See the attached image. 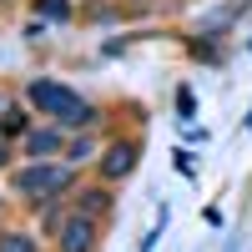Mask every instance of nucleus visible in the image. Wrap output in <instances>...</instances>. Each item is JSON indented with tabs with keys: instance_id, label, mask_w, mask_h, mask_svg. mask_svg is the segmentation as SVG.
<instances>
[{
	"instance_id": "obj_1",
	"label": "nucleus",
	"mask_w": 252,
	"mask_h": 252,
	"mask_svg": "<svg viewBox=\"0 0 252 252\" xmlns=\"http://www.w3.org/2000/svg\"><path fill=\"white\" fill-rule=\"evenodd\" d=\"M26 101L40 111V116H56L61 126H91L96 121V106L81 101L76 91H66L61 81H31L26 86Z\"/></svg>"
},
{
	"instance_id": "obj_2",
	"label": "nucleus",
	"mask_w": 252,
	"mask_h": 252,
	"mask_svg": "<svg viewBox=\"0 0 252 252\" xmlns=\"http://www.w3.org/2000/svg\"><path fill=\"white\" fill-rule=\"evenodd\" d=\"M71 187V166H61V161H31L26 172H15V192L26 197V202H56L61 192Z\"/></svg>"
},
{
	"instance_id": "obj_3",
	"label": "nucleus",
	"mask_w": 252,
	"mask_h": 252,
	"mask_svg": "<svg viewBox=\"0 0 252 252\" xmlns=\"http://www.w3.org/2000/svg\"><path fill=\"white\" fill-rule=\"evenodd\" d=\"M91 247H96V217L71 212L61 222V252H91Z\"/></svg>"
},
{
	"instance_id": "obj_4",
	"label": "nucleus",
	"mask_w": 252,
	"mask_h": 252,
	"mask_svg": "<svg viewBox=\"0 0 252 252\" xmlns=\"http://www.w3.org/2000/svg\"><path fill=\"white\" fill-rule=\"evenodd\" d=\"M131 172H136V141L106 146V157H101V177H106V182H121V177H131Z\"/></svg>"
},
{
	"instance_id": "obj_5",
	"label": "nucleus",
	"mask_w": 252,
	"mask_h": 252,
	"mask_svg": "<svg viewBox=\"0 0 252 252\" xmlns=\"http://www.w3.org/2000/svg\"><path fill=\"white\" fill-rule=\"evenodd\" d=\"M26 146H31V157H35V161H51V157L61 152V136H56V131H31Z\"/></svg>"
},
{
	"instance_id": "obj_6",
	"label": "nucleus",
	"mask_w": 252,
	"mask_h": 252,
	"mask_svg": "<svg viewBox=\"0 0 252 252\" xmlns=\"http://www.w3.org/2000/svg\"><path fill=\"white\" fill-rule=\"evenodd\" d=\"M106 207H111L106 187H86V192H81V207H76V212H86V217H101Z\"/></svg>"
},
{
	"instance_id": "obj_7",
	"label": "nucleus",
	"mask_w": 252,
	"mask_h": 252,
	"mask_svg": "<svg viewBox=\"0 0 252 252\" xmlns=\"http://www.w3.org/2000/svg\"><path fill=\"white\" fill-rule=\"evenodd\" d=\"M0 252H40V247H35V237H26V232H0Z\"/></svg>"
},
{
	"instance_id": "obj_8",
	"label": "nucleus",
	"mask_w": 252,
	"mask_h": 252,
	"mask_svg": "<svg viewBox=\"0 0 252 252\" xmlns=\"http://www.w3.org/2000/svg\"><path fill=\"white\" fill-rule=\"evenodd\" d=\"M35 10L46 15V20H66L71 15V0H35Z\"/></svg>"
},
{
	"instance_id": "obj_9",
	"label": "nucleus",
	"mask_w": 252,
	"mask_h": 252,
	"mask_svg": "<svg viewBox=\"0 0 252 252\" xmlns=\"http://www.w3.org/2000/svg\"><path fill=\"white\" fill-rule=\"evenodd\" d=\"M66 157H71V161H81V157H91V141H71V146H66Z\"/></svg>"
},
{
	"instance_id": "obj_10",
	"label": "nucleus",
	"mask_w": 252,
	"mask_h": 252,
	"mask_svg": "<svg viewBox=\"0 0 252 252\" xmlns=\"http://www.w3.org/2000/svg\"><path fill=\"white\" fill-rule=\"evenodd\" d=\"M10 111H15V101H10L5 91H0V126H5V121H10Z\"/></svg>"
},
{
	"instance_id": "obj_11",
	"label": "nucleus",
	"mask_w": 252,
	"mask_h": 252,
	"mask_svg": "<svg viewBox=\"0 0 252 252\" xmlns=\"http://www.w3.org/2000/svg\"><path fill=\"white\" fill-rule=\"evenodd\" d=\"M5 157H10V141H5V131H0V166H5Z\"/></svg>"
},
{
	"instance_id": "obj_12",
	"label": "nucleus",
	"mask_w": 252,
	"mask_h": 252,
	"mask_svg": "<svg viewBox=\"0 0 252 252\" xmlns=\"http://www.w3.org/2000/svg\"><path fill=\"white\" fill-rule=\"evenodd\" d=\"M247 131H252V116H247Z\"/></svg>"
}]
</instances>
